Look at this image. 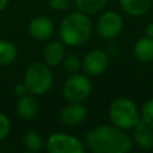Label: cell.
Here are the masks:
<instances>
[{
    "label": "cell",
    "instance_id": "cell-1",
    "mask_svg": "<svg viewBox=\"0 0 153 153\" xmlns=\"http://www.w3.org/2000/svg\"><path fill=\"white\" fill-rule=\"evenodd\" d=\"M85 142L93 153H127L133 147V140L126 130L114 124L91 129L85 136Z\"/></svg>",
    "mask_w": 153,
    "mask_h": 153
},
{
    "label": "cell",
    "instance_id": "cell-2",
    "mask_svg": "<svg viewBox=\"0 0 153 153\" xmlns=\"http://www.w3.org/2000/svg\"><path fill=\"white\" fill-rule=\"evenodd\" d=\"M92 25L87 17L79 11L67 14L60 24L59 36L63 44L69 47L82 45L91 36Z\"/></svg>",
    "mask_w": 153,
    "mask_h": 153
},
{
    "label": "cell",
    "instance_id": "cell-3",
    "mask_svg": "<svg viewBox=\"0 0 153 153\" xmlns=\"http://www.w3.org/2000/svg\"><path fill=\"white\" fill-rule=\"evenodd\" d=\"M111 123L123 130L133 129L140 121V112L135 103L128 98H116L109 106Z\"/></svg>",
    "mask_w": 153,
    "mask_h": 153
},
{
    "label": "cell",
    "instance_id": "cell-4",
    "mask_svg": "<svg viewBox=\"0 0 153 153\" xmlns=\"http://www.w3.org/2000/svg\"><path fill=\"white\" fill-rule=\"evenodd\" d=\"M24 84L29 93L41 96L48 92L53 85V74L44 62L30 63L24 73Z\"/></svg>",
    "mask_w": 153,
    "mask_h": 153
},
{
    "label": "cell",
    "instance_id": "cell-5",
    "mask_svg": "<svg viewBox=\"0 0 153 153\" xmlns=\"http://www.w3.org/2000/svg\"><path fill=\"white\" fill-rule=\"evenodd\" d=\"M92 90V84L88 76L80 73L72 74L63 84L62 94L66 100L72 103H82L88 98Z\"/></svg>",
    "mask_w": 153,
    "mask_h": 153
},
{
    "label": "cell",
    "instance_id": "cell-6",
    "mask_svg": "<svg viewBox=\"0 0 153 153\" xmlns=\"http://www.w3.org/2000/svg\"><path fill=\"white\" fill-rule=\"evenodd\" d=\"M45 148L49 153H82L85 151V146L79 139L60 131L48 136Z\"/></svg>",
    "mask_w": 153,
    "mask_h": 153
},
{
    "label": "cell",
    "instance_id": "cell-7",
    "mask_svg": "<svg viewBox=\"0 0 153 153\" xmlns=\"http://www.w3.org/2000/svg\"><path fill=\"white\" fill-rule=\"evenodd\" d=\"M97 32L104 39H114L123 29V19L115 11H105L97 20Z\"/></svg>",
    "mask_w": 153,
    "mask_h": 153
},
{
    "label": "cell",
    "instance_id": "cell-8",
    "mask_svg": "<svg viewBox=\"0 0 153 153\" xmlns=\"http://www.w3.org/2000/svg\"><path fill=\"white\" fill-rule=\"evenodd\" d=\"M109 55L102 49L90 50L87 54H85L84 59L81 60V67L85 71L86 75L90 76H97L104 73L109 67Z\"/></svg>",
    "mask_w": 153,
    "mask_h": 153
},
{
    "label": "cell",
    "instance_id": "cell-9",
    "mask_svg": "<svg viewBox=\"0 0 153 153\" xmlns=\"http://www.w3.org/2000/svg\"><path fill=\"white\" fill-rule=\"evenodd\" d=\"M87 116V109L81 103H72L69 102L68 105H66L61 112H60V121L66 126H78Z\"/></svg>",
    "mask_w": 153,
    "mask_h": 153
},
{
    "label": "cell",
    "instance_id": "cell-10",
    "mask_svg": "<svg viewBox=\"0 0 153 153\" xmlns=\"http://www.w3.org/2000/svg\"><path fill=\"white\" fill-rule=\"evenodd\" d=\"M29 32L35 39L45 41L54 33V23L48 17H36L30 22Z\"/></svg>",
    "mask_w": 153,
    "mask_h": 153
},
{
    "label": "cell",
    "instance_id": "cell-11",
    "mask_svg": "<svg viewBox=\"0 0 153 153\" xmlns=\"http://www.w3.org/2000/svg\"><path fill=\"white\" fill-rule=\"evenodd\" d=\"M133 129H134L133 141L139 148L145 151L153 148V128H151L140 118L139 123Z\"/></svg>",
    "mask_w": 153,
    "mask_h": 153
},
{
    "label": "cell",
    "instance_id": "cell-12",
    "mask_svg": "<svg viewBox=\"0 0 153 153\" xmlns=\"http://www.w3.org/2000/svg\"><path fill=\"white\" fill-rule=\"evenodd\" d=\"M38 112V102L35 94H24L17 102V114L23 120H32Z\"/></svg>",
    "mask_w": 153,
    "mask_h": 153
},
{
    "label": "cell",
    "instance_id": "cell-13",
    "mask_svg": "<svg viewBox=\"0 0 153 153\" xmlns=\"http://www.w3.org/2000/svg\"><path fill=\"white\" fill-rule=\"evenodd\" d=\"M65 55V44L60 41H53L48 43L43 50V61L48 66H57L62 62Z\"/></svg>",
    "mask_w": 153,
    "mask_h": 153
},
{
    "label": "cell",
    "instance_id": "cell-14",
    "mask_svg": "<svg viewBox=\"0 0 153 153\" xmlns=\"http://www.w3.org/2000/svg\"><path fill=\"white\" fill-rule=\"evenodd\" d=\"M134 56L137 61L148 63L153 61V38L141 37L134 44Z\"/></svg>",
    "mask_w": 153,
    "mask_h": 153
},
{
    "label": "cell",
    "instance_id": "cell-15",
    "mask_svg": "<svg viewBox=\"0 0 153 153\" xmlns=\"http://www.w3.org/2000/svg\"><path fill=\"white\" fill-rule=\"evenodd\" d=\"M153 0H118L122 10L133 17H141L148 12Z\"/></svg>",
    "mask_w": 153,
    "mask_h": 153
},
{
    "label": "cell",
    "instance_id": "cell-16",
    "mask_svg": "<svg viewBox=\"0 0 153 153\" xmlns=\"http://www.w3.org/2000/svg\"><path fill=\"white\" fill-rule=\"evenodd\" d=\"M73 2L76 11L90 16L102 11L105 7L108 0H73Z\"/></svg>",
    "mask_w": 153,
    "mask_h": 153
},
{
    "label": "cell",
    "instance_id": "cell-17",
    "mask_svg": "<svg viewBox=\"0 0 153 153\" xmlns=\"http://www.w3.org/2000/svg\"><path fill=\"white\" fill-rule=\"evenodd\" d=\"M17 54V48L12 42L5 39L0 41V66H7L12 63L16 60Z\"/></svg>",
    "mask_w": 153,
    "mask_h": 153
},
{
    "label": "cell",
    "instance_id": "cell-18",
    "mask_svg": "<svg viewBox=\"0 0 153 153\" xmlns=\"http://www.w3.org/2000/svg\"><path fill=\"white\" fill-rule=\"evenodd\" d=\"M23 143H24V147L26 151L35 153L42 148L43 141H42L41 135L36 130H27L24 135Z\"/></svg>",
    "mask_w": 153,
    "mask_h": 153
},
{
    "label": "cell",
    "instance_id": "cell-19",
    "mask_svg": "<svg viewBox=\"0 0 153 153\" xmlns=\"http://www.w3.org/2000/svg\"><path fill=\"white\" fill-rule=\"evenodd\" d=\"M62 66L66 72L74 74V73H78L79 69L81 68V60L75 54H67L62 60Z\"/></svg>",
    "mask_w": 153,
    "mask_h": 153
},
{
    "label": "cell",
    "instance_id": "cell-20",
    "mask_svg": "<svg viewBox=\"0 0 153 153\" xmlns=\"http://www.w3.org/2000/svg\"><path fill=\"white\" fill-rule=\"evenodd\" d=\"M140 118L151 128H153V98L143 103L140 111Z\"/></svg>",
    "mask_w": 153,
    "mask_h": 153
},
{
    "label": "cell",
    "instance_id": "cell-21",
    "mask_svg": "<svg viewBox=\"0 0 153 153\" xmlns=\"http://www.w3.org/2000/svg\"><path fill=\"white\" fill-rule=\"evenodd\" d=\"M10 127H11V124H10L8 117L5 114L0 112V141L7 136V134L10 131Z\"/></svg>",
    "mask_w": 153,
    "mask_h": 153
},
{
    "label": "cell",
    "instance_id": "cell-22",
    "mask_svg": "<svg viewBox=\"0 0 153 153\" xmlns=\"http://www.w3.org/2000/svg\"><path fill=\"white\" fill-rule=\"evenodd\" d=\"M73 0H49V6L55 11H63L66 10Z\"/></svg>",
    "mask_w": 153,
    "mask_h": 153
},
{
    "label": "cell",
    "instance_id": "cell-23",
    "mask_svg": "<svg viewBox=\"0 0 153 153\" xmlns=\"http://www.w3.org/2000/svg\"><path fill=\"white\" fill-rule=\"evenodd\" d=\"M29 91H27V88H26V86H25V84L23 82V84H17L16 86H14V93H16V96H18V97H22V96H24V94H26Z\"/></svg>",
    "mask_w": 153,
    "mask_h": 153
},
{
    "label": "cell",
    "instance_id": "cell-24",
    "mask_svg": "<svg viewBox=\"0 0 153 153\" xmlns=\"http://www.w3.org/2000/svg\"><path fill=\"white\" fill-rule=\"evenodd\" d=\"M145 36L146 37H149V38H153V23H148L146 26H145Z\"/></svg>",
    "mask_w": 153,
    "mask_h": 153
},
{
    "label": "cell",
    "instance_id": "cell-25",
    "mask_svg": "<svg viewBox=\"0 0 153 153\" xmlns=\"http://www.w3.org/2000/svg\"><path fill=\"white\" fill-rule=\"evenodd\" d=\"M8 1L10 0H0V12L6 8V6L8 5Z\"/></svg>",
    "mask_w": 153,
    "mask_h": 153
}]
</instances>
